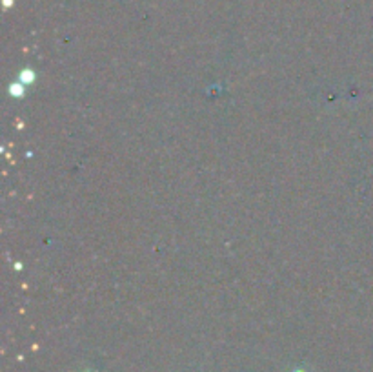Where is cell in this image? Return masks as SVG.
<instances>
[{"mask_svg":"<svg viewBox=\"0 0 373 372\" xmlns=\"http://www.w3.org/2000/svg\"><path fill=\"white\" fill-rule=\"evenodd\" d=\"M35 79H37V75H35V71L31 70V68H26V70H22L20 71V75H19V81L22 82V84H33V82H35Z\"/></svg>","mask_w":373,"mask_h":372,"instance_id":"obj_1","label":"cell"},{"mask_svg":"<svg viewBox=\"0 0 373 372\" xmlns=\"http://www.w3.org/2000/svg\"><path fill=\"white\" fill-rule=\"evenodd\" d=\"M24 84L22 82H11L10 84V95L15 97V99H19V97L24 95Z\"/></svg>","mask_w":373,"mask_h":372,"instance_id":"obj_2","label":"cell"}]
</instances>
